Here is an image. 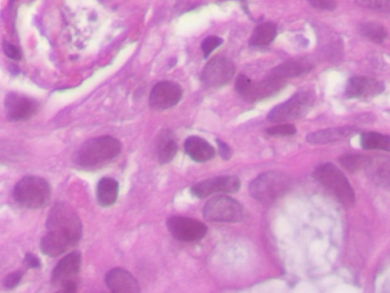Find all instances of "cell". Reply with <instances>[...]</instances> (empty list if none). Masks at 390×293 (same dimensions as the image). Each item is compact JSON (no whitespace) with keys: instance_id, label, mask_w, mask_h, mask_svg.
<instances>
[{"instance_id":"cell-2","label":"cell","mask_w":390,"mask_h":293,"mask_svg":"<svg viewBox=\"0 0 390 293\" xmlns=\"http://www.w3.org/2000/svg\"><path fill=\"white\" fill-rule=\"evenodd\" d=\"M122 145L111 136L96 138L85 142L74 157V162L84 170H93L113 161L120 154Z\"/></svg>"},{"instance_id":"cell-11","label":"cell","mask_w":390,"mask_h":293,"mask_svg":"<svg viewBox=\"0 0 390 293\" xmlns=\"http://www.w3.org/2000/svg\"><path fill=\"white\" fill-rule=\"evenodd\" d=\"M166 224L174 238L183 242L202 240L208 230L203 222L186 217H171L167 220Z\"/></svg>"},{"instance_id":"cell-34","label":"cell","mask_w":390,"mask_h":293,"mask_svg":"<svg viewBox=\"0 0 390 293\" xmlns=\"http://www.w3.org/2000/svg\"><path fill=\"white\" fill-rule=\"evenodd\" d=\"M25 263L29 267L32 269H39L41 267L40 259L35 254L28 253L25 256Z\"/></svg>"},{"instance_id":"cell-18","label":"cell","mask_w":390,"mask_h":293,"mask_svg":"<svg viewBox=\"0 0 390 293\" xmlns=\"http://www.w3.org/2000/svg\"><path fill=\"white\" fill-rule=\"evenodd\" d=\"M185 153L197 163H205L212 160L216 151L212 145L202 138L188 137L184 144Z\"/></svg>"},{"instance_id":"cell-19","label":"cell","mask_w":390,"mask_h":293,"mask_svg":"<svg viewBox=\"0 0 390 293\" xmlns=\"http://www.w3.org/2000/svg\"><path fill=\"white\" fill-rule=\"evenodd\" d=\"M356 131L352 127L322 129L309 134L307 140L311 144H325L349 138Z\"/></svg>"},{"instance_id":"cell-4","label":"cell","mask_w":390,"mask_h":293,"mask_svg":"<svg viewBox=\"0 0 390 293\" xmlns=\"http://www.w3.org/2000/svg\"><path fill=\"white\" fill-rule=\"evenodd\" d=\"M51 189L46 179L27 176L17 183L13 197L18 204L31 209L46 207L51 199Z\"/></svg>"},{"instance_id":"cell-25","label":"cell","mask_w":390,"mask_h":293,"mask_svg":"<svg viewBox=\"0 0 390 293\" xmlns=\"http://www.w3.org/2000/svg\"><path fill=\"white\" fill-rule=\"evenodd\" d=\"M371 157L359 154H347L339 159V163L345 170L355 173L366 169L371 162Z\"/></svg>"},{"instance_id":"cell-7","label":"cell","mask_w":390,"mask_h":293,"mask_svg":"<svg viewBox=\"0 0 390 293\" xmlns=\"http://www.w3.org/2000/svg\"><path fill=\"white\" fill-rule=\"evenodd\" d=\"M315 96L309 91L294 94L286 102L277 105L267 116L273 123L288 122L305 116L314 104Z\"/></svg>"},{"instance_id":"cell-24","label":"cell","mask_w":390,"mask_h":293,"mask_svg":"<svg viewBox=\"0 0 390 293\" xmlns=\"http://www.w3.org/2000/svg\"><path fill=\"white\" fill-rule=\"evenodd\" d=\"M370 177L374 182L383 186L389 184V159H371V163L366 167Z\"/></svg>"},{"instance_id":"cell-31","label":"cell","mask_w":390,"mask_h":293,"mask_svg":"<svg viewBox=\"0 0 390 293\" xmlns=\"http://www.w3.org/2000/svg\"><path fill=\"white\" fill-rule=\"evenodd\" d=\"M3 50L4 54L10 59L19 61L21 59V53L20 50L15 46L14 44L8 41L3 43Z\"/></svg>"},{"instance_id":"cell-10","label":"cell","mask_w":390,"mask_h":293,"mask_svg":"<svg viewBox=\"0 0 390 293\" xmlns=\"http://www.w3.org/2000/svg\"><path fill=\"white\" fill-rule=\"evenodd\" d=\"M236 73V66L228 59L217 56L204 67L202 81L209 88H219L228 84Z\"/></svg>"},{"instance_id":"cell-16","label":"cell","mask_w":390,"mask_h":293,"mask_svg":"<svg viewBox=\"0 0 390 293\" xmlns=\"http://www.w3.org/2000/svg\"><path fill=\"white\" fill-rule=\"evenodd\" d=\"M108 288L116 293H138L140 292L138 280L126 269L115 268L108 273L106 278Z\"/></svg>"},{"instance_id":"cell-12","label":"cell","mask_w":390,"mask_h":293,"mask_svg":"<svg viewBox=\"0 0 390 293\" xmlns=\"http://www.w3.org/2000/svg\"><path fill=\"white\" fill-rule=\"evenodd\" d=\"M241 187V182L235 176H220L200 182L191 189L192 194L199 199H204L217 193L234 194Z\"/></svg>"},{"instance_id":"cell-8","label":"cell","mask_w":390,"mask_h":293,"mask_svg":"<svg viewBox=\"0 0 390 293\" xmlns=\"http://www.w3.org/2000/svg\"><path fill=\"white\" fill-rule=\"evenodd\" d=\"M81 253L75 251L64 257L53 270L51 281L64 292H76L81 268Z\"/></svg>"},{"instance_id":"cell-27","label":"cell","mask_w":390,"mask_h":293,"mask_svg":"<svg viewBox=\"0 0 390 293\" xmlns=\"http://www.w3.org/2000/svg\"><path fill=\"white\" fill-rule=\"evenodd\" d=\"M360 7L381 12H389L390 0H356Z\"/></svg>"},{"instance_id":"cell-13","label":"cell","mask_w":390,"mask_h":293,"mask_svg":"<svg viewBox=\"0 0 390 293\" xmlns=\"http://www.w3.org/2000/svg\"><path fill=\"white\" fill-rule=\"evenodd\" d=\"M183 96V89L180 85L163 81L153 87L149 99L150 106L157 110L169 109L180 103Z\"/></svg>"},{"instance_id":"cell-1","label":"cell","mask_w":390,"mask_h":293,"mask_svg":"<svg viewBox=\"0 0 390 293\" xmlns=\"http://www.w3.org/2000/svg\"><path fill=\"white\" fill-rule=\"evenodd\" d=\"M47 233L40 243L41 252L46 256L58 257L73 249L83 236V224L77 213L68 204L59 202L49 212Z\"/></svg>"},{"instance_id":"cell-33","label":"cell","mask_w":390,"mask_h":293,"mask_svg":"<svg viewBox=\"0 0 390 293\" xmlns=\"http://www.w3.org/2000/svg\"><path fill=\"white\" fill-rule=\"evenodd\" d=\"M218 150L222 159L224 160H230L232 157V151L227 144L220 139L217 140Z\"/></svg>"},{"instance_id":"cell-26","label":"cell","mask_w":390,"mask_h":293,"mask_svg":"<svg viewBox=\"0 0 390 293\" xmlns=\"http://www.w3.org/2000/svg\"><path fill=\"white\" fill-rule=\"evenodd\" d=\"M360 32L363 36L376 44L383 43L388 37L386 29L376 22H366L361 26Z\"/></svg>"},{"instance_id":"cell-9","label":"cell","mask_w":390,"mask_h":293,"mask_svg":"<svg viewBox=\"0 0 390 293\" xmlns=\"http://www.w3.org/2000/svg\"><path fill=\"white\" fill-rule=\"evenodd\" d=\"M203 215L210 222H239L244 218V209L237 200L227 196H218L207 202Z\"/></svg>"},{"instance_id":"cell-21","label":"cell","mask_w":390,"mask_h":293,"mask_svg":"<svg viewBox=\"0 0 390 293\" xmlns=\"http://www.w3.org/2000/svg\"><path fill=\"white\" fill-rule=\"evenodd\" d=\"M277 25L274 22H265L256 27L250 40L253 47H265L270 44L276 38Z\"/></svg>"},{"instance_id":"cell-20","label":"cell","mask_w":390,"mask_h":293,"mask_svg":"<svg viewBox=\"0 0 390 293\" xmlns=\"http://www.w3.org/2000/svg\"><path fill=\"white\" fill-rule=\"evenodd\" d=\"M119 184L113 178L104 177L99 180L96 189L98 204L103 207L114 205L118 199Z\"/></svg>"},{"instance_id":"cell-22","label":"cell","mask_w":390,"mask_h":293,"mask_svg":"<svg viewBox=\"0 0 390 293\" xmlns=\"http://www.w3.org/2000/svg\"><path fill=\"white\" fill-rule=\"evenodd\" d=\"M361 145L364 150H382L389 152L390 138L387 134L366 132L361 134Z\"/></svg>"},{"instance_id":"cell-32","label":"cell","mask_w":390,"mask_h":293,"mask_svg":"<svg viewBox=\"0 0 390 293\" xmlns=\"http://www.w3.org/2000/svg\"><path fill=\"white\" fill-rule=\"evenodd\" d=\"M22 277H24V273L21 272L9 274L4 281V287L9 289H14L19 284Z\"/></svg>"},{"instance_id":"cell-6","label":"cell","mask_w":390,"mask_h":293,"mask_svg":"<svg viewBox=\"0 0 390 293\" xmlns=\"http://www.w3.org/2000/svg\"><path fill=\"white\" fill-rule=\"evenodd\" d=\"M283 79L269 76L260 82H253L246 75H240L236 81L237 92L248 103L255 104L279 93L284 87Z\"/></svg>"},{"instance_id":"cell-5","label":"cell","mask_w":390,"mask_h":293,"mask_svg":"<svg viewBox=\"0 0 390 293\" xmlns=\"http://www.w3.org/2000/svg\"><path fill=\"white\" fill-rule=\"evenodd\" d=\"M314 177L330 190L343 205L348 207L354 206V190L347 176L337 166L332 163L321 164L316 168Z\"/></svg>"},{"instance_id":"cell-29","label":"cell","mask_w":390,"mask_h":293,"mask_svg":"<svg viewBox=\"0 0 390 293\" xmlns=\"http://www.w3.org/2000/svg\"><path fill=\"white\" fill-rule=\"evenodd\" d=\"M224 43V39L216 36H210L207 37L202 44V49L204 53L205 58L212 53L216 49Z\"/></svg>"},{"instance_id":"cell-3","label":"cell","mask_w":390,"mask_h":293,"mask_svg":"<svg viewBox=\"0 0 390 293\" xmlns=\"http://www.w3.org/2000/svg\"><path fill=\"white\" fill-rule=\"evenodd\" d=\"M291 184V179L286 174L269 172L253 179L249 186V191L255 200L270 205L284 196Z\"/></svg>"},{"instance_id":"cell-15","label":"cell","mask_w":390,"mask_h":293,"mask_svg":"<svg viewBox=\"0 0 390 293\" xmlns=\"http://www.w3.org/2000/svg\"><path fill=\"white\" fill-rule=\"evenodd\" d=\"M385 84L374 79L365 76H354L349 81L345 96L349 99H369L381 94Z\"/></svg>"},{"instance_id":"cell-30","label":"cell","mask_w":390,"mask_h":293,"mask_svg":"<svg viewBox=\"0 0 390 293\" xmlns=\"http://www.w3.org/2000/svg\"><path fill=\"white\" fill-rule=\"evenodd\" d=\"M310 5L316 9L333 11L337 7L336 0H308Z\"/></svg>"},{"instance_id":"cell-17","label":"cell","mask_w":390,"mask_h":293,"mask_svg":"<svg viewBox=\"0 0 390 293\" xmlns=\"http://www.w3.org/2000/svg\"><path fill=\"white\" fill-rule=\"evenodd\" d=\"M314 67V64L308 58H296L286 61L278 65L271 71L270 76L283 79L297 77L309 73Z\"/></svg>"},{"instance_id":"cell-23","label":"cell","mask_w":390,"mask_h":293,"mask_svg":"<svg viewBox=\"0 0 390 293\" xmlns=\"http://www.w3.org/2000/svg\"><path fill=\"white\" fill-rule=\"evenodd\" d=\"M158 152L161 164H169L175 159L178 152V144L169 132L162 134L158 143Z\"/></svg>"},{"instance_id":"cell-14","label":"cell","mask_w":390,"mask_h":293,"mask_svg":"<svg viewBox=\"0 0 390 293\" xmlns=\"http://www.w3.org/2000/svg\"><path fill=\"white\" fill-rule=\"evenodd\" d=\"M6 116L10 121H25L35 114L38 104L34 99L17 93H10L5 98Z\"/></svg>"},{"instance_id":"cell-28","label":"cell","mask_w":390,"mask_h":293,"mask_svg":"<svg viewBox=\"0 0 390 293\" xmlns=\"http://www.w3.org/2000/svg\"><path fill=\"white\" fill-rule=\"evenodd\" d=\"M266 132L270 136H292L296 134L297 129L292 124H282V125L267 129Z\"/></svg>"}]
</instances>
